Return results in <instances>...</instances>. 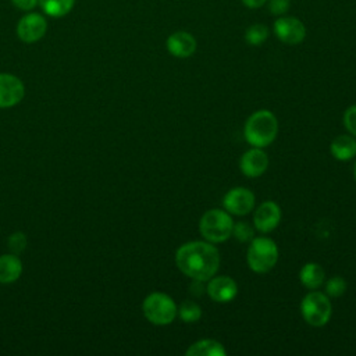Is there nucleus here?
<instances>
[{"mask_svg": "<svg viewBox=\"0 0 356 356\" xmlns=\"http://www.w3.org/2000/svg\"><path fill=\"white\" fill-rule=\"evenodd\" d=\"M278 134V121L273 111L261 108L252 113L243 127V136L250 146L267 147Z\"/></svg>", "mask_w": 356, "mask_h": 356, "instance_id": "obj_2", "label": "nucleus"}, {"mask_svg": "<svg viewBox=\"0 0 356 356\" xmlns=\"http://www.w3.org/2000/svg\"><path fill=\"white\" fill-rule=\"evenodd\" d=\"M291 0H268V10L274 15H282L289 10Z\"/></svg>", "mask_w": 356, "mask_h": 356, "instance_id": "obj_26", "label": "nucleus"}, {"mask_svg": "<svg viewBox=\"0 0 356 356\" xmlns=\"http://www.w3.org/2000/svg\"><path fill=\"white\" fill-rule=\"evenodd\" d=\"M231 236H234L239 242H250L254 238V229L246 221L234 222L232 235Z\"/></svg>", "mask_w": 356, "mask_h": 356, "instance_id": "obj_22", "label": "nucleus"}, {"mask_svg": "<svg viewBox=\"0 0 356 356\" xmlns=\"http://www.w3.org/2000/svg\"><path fill=\"white\" fill-rule=\"evenodd\" d=\"M13 6L19 11H33L39 6V0H10Z\"/></svg>", "mask_w": 356, "mask_h": 356, "instance_id": "obj_27", "label": "nucleus"}, {"mask_svg": "<svg viewBox=\"0 0 356 356\" xmlns=\"http://www.w3.org/2000/svg\"><path fill=\"white\" fill-rule=\"evenodd\" d=\"M353 175H355V179H356V164H355V168H353Z\"/></svg>", "mask_w": 356, "mask_h": 356, "instance_id": "obj_29", "label": "nucleus"}, {"mask_svg": "<svg viewBox=\"0 0 356 356\" xmlns=\"http://www.w3.org/2000/svg\"><path fill=\"white\" fill-rule=\"evenodd\" d=\"M47 32V19L43 14L36 11H28L22 15L15 26L18 39L24 43H36Z\"/></svg>", "mask_w": 356, "mask_h": 356, "instance_id": "obj_7", "label": "nucleus"}, {"mask_svg": "<svg viewBox=\"0 0 356 356\" xmlns=\"http://www.w3.org/2000/svg\"><path fill=\"white\" fill-rule=\"evenodd\" d=\"M243 1V4L246 6V7H249V8H259V7H261L267 0H242Z\"/></svg>", "mask_w": 356, "mask_h": 356, "instance_id": "obj_28", "label": "nucleus"}, {"mask_svg": "<svg viewBox=\"0 0 356 356\" xmlns=\"http://www.w3.org/2000/svg\"><path fill=\"white\" fill-rule=\"evenodd\" d=\"M178 306L174 299L164 292H152L142 302L145 318L154 325H168L177 317Z\"/></svg>", "mask_w": 356, "mask_h": 356, "instance_id": "obj_5", "label": "nucleus"}, {"mask_svg": "<svg viewBox=\"0 0 356 356\" xmlns=\"http://www.w3.org/2000/svg\"><path fill=\"white\" fill-rule=\"evenodd\" d=\"M167 50L171 56L178 57V58H186L191 57L197 47L196 39L193 35L185 31H178L171 33L167 38Z\"/></svg>", "mask_w": 356, "mask_h": 356, "instance_id": "obj_14", "label": "nucleus"}, {"mask_svg": "<svg viewBox=\"0 0 356 356\" xmlns=\"http://www.w3.org/2000/svg\"><path fill=\"white\" fill-rule=\"evenodd\" d=\"M330 152L335 160L348 161L356 156V138L353 135H338L330 145Z\"/></svg>", "mask_w": 356, "mask_h": 356, "instance_id": "obj_16", "label": "nucleus"}, {"mask_svg": "<svg viewBox=\"0 0 356 356\" xmlns=\"http://www.w3.org/2000/svg\"><path fill=\"white\" fill-rule=\"evenodd\" d=\"M299 280L302 285L310 291L320 288L325 280V271L318 263H306L299 271Z\"/></svg>", "mask_w": 356, "mask_h": 356, "instance_id": "obj_17", "label": "nucleus"}, {"mask_svg": "<svg viewBox=\"0 0 356 356\" xmlns=\"http://www.w3.org/2000/svg\"><path fill=\"white\" fill-rule=\"evenodd\" d=\"M346 288H348L346 281L339 275H334L325 282V293L331 298L342 296L345 293Z\"/></svg>", "mask_w": 356, "mask_h": 356, "instance_id": "obj_23", "label": "nucleus"}, {"mask_svg": "<svg viewBox=\"0 0 356 356\" xmlns=\"http://www.w3.org/2000/svg\"><path fill=\"white\" fill-rule=\"evenodd\" d=\"M268 35H270V31L264 24H254L246 29L245 40L250 46H260L267 40Z\"/></svg>", "mask_w": 356, "mask_h": 356, "instance_id": "obj_21", "label": "nucleus"}, {"mask_svg": "<svg viewBox=\"0 0 356 356\" xmlns=\"http://www.w3.org/2000/svg\"><path fill=\"white\" fill-rule=\"evenodd\" d=\"M22 274V261L18 254L6 253L0 256V284L15 282Z\"/></svg>", "mask_w": 356, "mask_h": 356, "instance_id": "obj_15", "label": "nucleus"}, {"mask_svg": "<svg viewBox=\"0 0 356 356\" xmlns=\"http://www.w3.org/2000/svg\"><path fill=\"white\" fill-rule=\"evenodd\" d=\"M281 216V207L273 200H266L254 210L253 225L261 234L271 232L278 227Z\"/></svg>", "mask_w": 356, "mask_h": 356, "instance_id": "obj_12", "label": "nucleus"}, {"mask_svg": "<svg viewBox=\"0 0 356 356\" xmlns=\"http://www.w3.org/2000/svg\"><path fill=\"white\" fill-rule=\"evenodd\" d=\"M76 0H39V7L44 15L63 18L71 13Z\"/></svg>", "mask_w": 356, "mask_h": 356, "instance_id": "obj_19", "label": "nucleus"}, {"mask_svg": "<svg viewBox=\"0 0 356 356\" xmlns=\"http://www.w3.org/2000/svg\"><path fill=\"white\" fill-rule=\"evenodd\" d=\"M7 245H8V249L11 250V253L14 254H19L25 250L26 248V236L24 232H14L13 235L8 236V241H7Z\"/></svg>", "mask_w": 356, "mask_h": 356, "instance_id": "obj_24", "label": "nucleus"}, {"mask_svg": "<svg viewBox=\"0 0 356 356\" xmlns=\"http://www.w3.org/2000/svg\"><path fill=\"white\" fill-rule=\"evenodd\" d=\"M185 353L188 356H224L227 350L221 342L216 339L204 338L189 345Z\"/></svg>", "mask_w": 356, "mask_h": 356, "instance_id": "obj_18", "label": "nucleus"}, {"mask_svg": "<svg viewBox=\"0 0 356 356\" xmlns=\"http://www.w3.org/2000/svg\"><path fill=\"white\" fill-rule=\"evenodd\" d=\"M25 96L22 81L8 72L0 74V108L17 106Z\"/></svg>", "mask_w": 356, "mask_h": 356, "instance_id": "obj_10", "label": "nucleus"}, {"mask_svg": "<svg viewBox=\"0 0 356 356\" xmlns=\"http://www.w3.org/2000/svg\"><path fill=\"white\" fill-rule=\"evenodd\" d=\"M275 36L286 44H298L306 38V26L295 17H280L273 25Z\"/></svg>", "mask_w": 356, "mask_h": 356, "instance_id": "obj_9", "label": "nucleus"}, {"mask_svg": "<svg viewBox=\"0 0 356 356\" xmlns=\"http://www.w3.org/2000/svg\"><path fill=\"white\" fill-rule=\"evenodd\" d=\"M175 264L186 277L207 282L217 274L220 267V252L211 242L189 241L177 249Z\"/></svg>", "mask_w": 356, "mask_h": 356, "instance_id": "obj_1", "label": "nucleus"}, {"mask_svg": "<svg viewBox=\"0 0 356 356\" xmlns=\"http://www.w3.org/2000/svg\"><path fill=\"white\" fill-rule=\"evenodd\" d=\"M300 314L312 327H324L332 314V305L325 292L310 291L300 302Z\"/></svg>", "mask_w": 356, "mask_h": 356, "instance_id": "obj_6", "label": "nucleus"}, {"mask_svg": "<svg viewBox=\"0 0 356 356\" xmlns=\"http://www.w3.org/2000/svg\"><path fill=\"white\" fill-rule=\"evenodd\" d=\"M177 316L184 323H188V324L197 323L202 318V307L196 302H193V300H184L178 306Z\"/></svg>", "mask_w": 356, "mask_h": 356, "instance_id": "obj_20", "label": "nucleus"}, {"mask_svg": "<svg viewBox=\"0 0 356 356\" xmlns=\"http://www.w3.org/2000/svg\"><path fill=\"white\" fill-rule=\"evenodd\" d=\"M343 125L346 131L356 138V104H352L345 110Z\"/></svg>", "mask_w": 356, "mask_h": 356, "instance_id": "obj_25", "label": "nucleus"}, {"mask_svg": "<svg viewBox=\"0 0 356 356\" xmlns=\"http://www.w3.org/2000/svg\"><path fill=\"white\" fill-rule=\"evenodd\" d=\"M234 220L225 209H210L203 213L199 221V231L204 241L220 243L232 235Z\"/></svg>", "mask_w": 356, "mask_h": 356, "instance_id": "obj_4", "label": "nucleus"}, {"mask_svg": "<svg viewBox=\"0 0 356 356\" xmlns=\"http://www.w3.org/2000/svg\"><path fill=\"white\" fill-rule=\"evenodd\" d=\"M254 193L245 186L229 189L222 197L224 209L232 216H246L254 207Z\"/></svg>", "mask_w": 356, "mask_h": 356, "instance_id": "obj_8", "label": "nucleus"}, {"mask_svg": "<svg viewBox=\"0 0 356 356\" xmlns=\"http://www.w3.org/2000/svg\"><path fill=\"white\" fill-rule=\"evenodd\" d=\"M278 254V246L271 238L257 236L250 241L246 252V263L253 273L266 274L275 267Z\"/></svg>", "mask_w": 356, "mask_h": 356, "instance_id": "obj_3", "label": "nucleus"}, {"mask_svg": "<svg viewBox=\"0 0 356 356\" xmlns=\"http://www.w3.org/2000/svg\"><path fill=\"white\" fill-rule=\"evenodd\" d=\"M206 292L217 303H228L238 295V284L228 275H213L206 285Z\"/></svg>", "mask_w": 356, "mask_h": 356, "instance_id": "obj_11", "label": "nucleus"}, {"mask_svg": "<svg viewBox=\"0 0 356 356\" xmlns=\"http://www.w3.org/2000/svg\"><path fill=\"white\" fill-rule=\"evenodd\" d=\"M268 156L261 147L252 146L246 150L239 160V168L243 175L249 178H257L266 172L268 167Z\"/></svg>", "mask_w": 356, "mask_h": 356, "instance_id": "obj_13", "label": "nucleus"}]
</instances>
